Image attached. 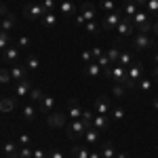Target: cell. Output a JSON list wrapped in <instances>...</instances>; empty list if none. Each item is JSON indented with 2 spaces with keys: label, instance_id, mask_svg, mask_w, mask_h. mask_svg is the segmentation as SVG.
<instances>
[{
  "label": "cell",
  "instance_id": "cell-34",
  "mask_svg": "<svg viewBox=\"0 0 158 158\" xmlns=\"http://www.w3.org/2000/svg\"><path fill=\"white\" fill-rule=\"evenodd\" d=\"M36 112H38L36 106H23V118L25 120H34L36 118Z\"/></svg>",
  "mask_w": 158,
  "mask_h": 158
},
{
  "label": "cell",
  "instance_id": "cell-16",
  "mask_svg": "<svg viewBox=\"0 0 158 158\" xmlns=\"http://www.w3.org/2000/svg\"><path fill=\"white\" fill-rule=\"evenodd\" d=\"M85 139H86V143H89L91 148L99 146V141H101V131L93 129V127H89V129H86V133H85Z\"/></svg>",
  "mask_w": 158,
  "mask_h": 158
},
{
  "label": "cell",
  "instance_id": "cell-14",
  "mask_svg": "<svg viewBox=\"0 0 158 158\" xmlns=\"http://www.w3.org/2000/svg\"><path fill=\"white\" fill-rule=\"evenodd\" d=\"M82 74L89 76V78H99V76H103V70L97 65V61H91V63H85Z\"/></svg>",
  "mask_w": 158,
  "mask_h": 158
},
{
  "label": "cell",
  "instance_id": "cell-2",
  "mask_svg": "<svg viewBox=\"0 0 158 158\" xmlns=\"http://www.w3.org/2000/svg\"><path fill=\"white\" fill-rule=\"evenodd\" d=\"M156 38L154 36H150V34H135L133 38V51H150V49H154L156 47Z\"/></svg>",
  "mask_w": 158,
  "mask_h": 158
},
{
  "label": "cell",
  "instance_id": "cell-36",
  "mask_svg": "<svg viewBox=\"0 0 158 158\" xmlns=\"http://www.w3.org/2000/svg\"><path fill=\"white\" fill-rule=\"evenodd\" d=\"M17 141H19V148H32V135L21 133L17 137Z\"/></svg>",
  "mask_w": 158,
  "mask_h": 158
},
{
  "label": "cell",
  "instance_id": "cell-52",
  "mask_svg": "<svg viewBox=\"0 0 158 158\" xmlns=\"http://www.w3.org/2000/svg\"><path fill=\"white\" fill-rule=\"evenodd\" d=\"M34 158H47V152L44 150H34Z\"/></svg>",
  "mask_w": 158,
  "mask_h": 158
},
{
  "label": "cell",
  "instance_id": "cell-4",
  "mask_svg": "<svg viewBox=\"0 0 158 158\" xmlns=\"http://www.w3.org/2000/svg\"><path fill=\"white\" fill-rule=\"evenodd\" d=\"M141 74H143V63L135 61L133 65H129L127 68V89H135L139 78H141Z\"/></svg>",
  "mask_w": 158,
  "mask_h": 158
},
{
  "label": "cell",
  "instance_id": "cell-7",
  "mask_svg": "<svg viewBox=\"0 0 158 158\" xmlns=\"http://www.w3.org/2000/svg\"><path fill=\"white\" fill-rule=\"evenodd\" d=\"M19 57H21V53H19V47H17V44H9L6 49L2 51V61L9 63V65L19 63Z\"/></svg>",
  "mask_w": 158,
  "mask_h": 158
},
{
  "label": "cell",
  "instance_id": "cell-47",
  "mask_svg": "<svg viewBox=\"0 0 158 158\" xmlns=\"http://www.w3.org/2000/svg\"><path fill=\"white\" fill-rule=\"evenodd\" d=\"M15 44H17V47H30V44H32V40H30V38L27 36H21V38H17V42H15Z\"/></svg>",
  "mask_w": 158,
  "mask_h": 158
},
{
  "label": "cell",
  "instance_id": "cell-24",
  "mask_svg": "<svg viewBox=\"0 0 158 158\" xmlns=\"http://www.w3.org/2000/svg\"><path fill=\"white\" fill-rule=\"evenodd\" d=\"M95 13H97V9H95V4H91V2H85V4L80 6V15L85 17L86 21H93Z\"/></svg>",
  "mask_w": 158,
  "mask_h": 158
},
{
  "label": "cell",
  "instance_id": "cell-18",
  "mask_svg": "<svg viewBox=\"0 0 158 158\" xmlns=\"http://www.w3.org/2000/svg\"><path fill=\"white\" fill-rule=\"evenodd\" d=\"M131 21H133L135 30H137V27H141L143 23H148V21H152V19H150V13H148V11H143V9H139V11H137V13L133 15V19H131Z\"/></svg>",
  "mask_w": 158,
  "mask_h": 158
},
{
  "label": "cell",
  "instance_id": "cell-9",
  "mask_svg": "<svg viewBox=\"0 0 158 158\" xmlns=\"http://www.w3.org/2000/svg\"><path fill=\"white\" fill-rule=\"evenodd\" d=\"M110 110H112V101H110L108 95H99L95 99V114H103V116H108Z\"/></svg>",
  "mask_w": 158,
  "mask_h": 158
},
{
  "label": "cell",
  "instance_id": "cell-57",
  "mask_svg": "<svg viewBox=\"0 0 158 158\" xmlns=\"http://www.w3.org/2000/svg\"><path fill=\"white\" fill-rule=\"evenodd\" d=\"M152 106H154V110L158 112V97H152Z\"/></svg>",
  "mask_w": 158,
  "mask_h": 158
},
{
  "label": "cell",
  "instance_id": "cell-44",
  "mask_svg": "<svg viewBox=\"0 0 158 158\" xmlns=\"http://www.w3.org/2000/svg\"><path fill=\"white\" fill-rule=\"evenodd\" d=\"M19 158H34V150L32 148H19Z\"/></svg>",
  "mask_w": 158,
  "mask_h": 158
},
{
  "label": "cell",
  "instance_id": "cell-10",
  "mask_svg": "<svg viewBox=\"0 0 158 158\" xmlns=\"http://www.w3.org/2000/svg\"><path fill=\"white\" fill-rule=\"evenodd\" d=\"M116 32H118V36H120V38H129V36H133V34H135V25H133V21H131L129 17H124L120 23H118Z\"/></svg>",
  "mask_w": 158,
  "mask_h": 158
},
{
  "label": "cell",
  "instance_id": "cell-59",
  "mask_svg": "<svg viewBox=\"0 0 158 158\" xmlns=\"http://www.w3.org/2000/svg\"><path fill=\"white\" fill-rule=\"evenodd\" d=\"M154 59H156V63H158V53H154Z\"/></svg>",
  "mask_w": 158,
  "mask_h": 158
},
{
  "label": "cell",
  "instance_id": "cell-29",
  "mask_svg": "<svg viewBox=\"0 0 158 158\" xmlns=\"http://www.w3.org/2000/svg\"><path fill=\"white\" fill-rule=\"evenodd\" d=\"M13 108H15V99L13 97H2L0 99V112H2V114H11Z\"/></svg>",
  "mask_w": 158,
  "mask_h": 158
},
{
  "label": "cell",
  "instance_id": "cell-50",
  "mask_svg": "<svg viewBox=\"0 0 158 158\" xmlns=\"http://www.w3.org/2000/svg\"><path fill=\"white\" fill-rule=\"evenodd\" d=\"M74 21H76L78 25H82V27H85V23H86V19L80 15V13H76V15H74Z\"/></svg>",
  "mask_w": 158,
  "mask_h": 158
},
{
  "label": "cell",
  "instance_id": "cell-49",
  "mask_svg": "<svg viewBox=\"0 0 158 158\" xmlns=\"http://www.w3.org/2000/svg\"><path fill=\"white\" fill-rule=\"evenodd\" d=\"M91 61H93L91 49H85V51H82V63H91Z\"/></svg>",
  "mask_w": 158,
  "mask_h": 158
},
{
  "label": "cell",
  "instance_id": "cell-21",
  "mask_svg": "<svg viewBox=\"0 0 158 158\" xmlns=\"http://www.w3.org/2000/svg\"><path fill=\"white\" fill-rule=\"evenodd\" d=\"M93 129H97V131H106L110 127V116H103V114H95V118H93V124H91Z\"/></svg>",
  "mask_w": 158,
  "mask_h": 158
},
{
  "label": "cell",
  "instance_id": "cell-32",
  "mask_svg": "<svg viewBox=\"0 0 158 158\" xmlns=\"http://www.w3.org/2000/svg\"><path fill=\"white\" fill-rule=\"evenodd\" d=\"M110 120H116V122H122L124 120V110L122 108H112L110 110Z\"/></svg>",
  "mask_w": 158,
  "mask_h": 158
},
{
  "label": "cell",
  "instance_id": "cell-19",
  "mask_svg": "<svg viewBox=\"0 0 158 158\" xmlns=\"http://www.w3.org/2000/svg\"><path fill=\"white\" fill-rule=\"evenodd\" d=\"M135 63V51H120V57H118V65L122 68H129V65H133Z\"/></svg>",
  "mask_w": 158,
  "mask_h": 158
},
{
  "label": "cell",
  "instance_id": "cell-28",
  "mask_svg": "<svg viewBox=\"0 0 158 158\" xmlns=\"http://www.w3.org/2000/svg\"><path fill=\"white\" fill-rule=\"evenodd\" d=\"M70 152H72V158H89V154H91L89 146H78V143H76Z\"/></svg>",
  "mask_w": 158,
  "mask_h": 158
},
{
  "label": "cell",
  "instance_id": "cell-5",
  "mask_svg": "<svg viewBox=\"0 0 158 158\" xmlns=\"http://www.w3.org/2000/svg\"><path fill=\"white\" fill-rule=\"evenodd\" d=\"M122 19H124V15H122V11H118V9L112 11V13H106V17H103V21H101V27H103V30H116Z\"/></svg>",
  "mask_w": 158,
  "mask_h": 158
},
{
  "label": "cell",
  "instance_id": "cell-15",
  "mask_svg": "<svg viewBox=\"0 0 158 158\" xmlns=\"http://www.w3.org/2000/svg\"><path fill=\"white\" fill-rule=\"evenodd\" d=\"M53 110H55V97H53V95H47V93H44L42 101L38 103V112H42V114H51Z\"/></svg>",
  "mask_w": 158,
  "mask_h": 158
},
{
  "label": "cell",
  "instance_id": "cell-23",
  "mask_svg": "<svg viewBox=\"0 0 158 158\" xmlns=\"http://www.w3.org/2000/svg\"><path fill=\"white\" fill-rule=\"evenodd\" d=\"M15 23H17V17H15L13 13H9L6 17H2V19H0V30H4V32H11L13 27H15Z\"/></svg>",
  "mask_w": 158,
  "mask_h": 158
},
{
  "label": "cell",
  "instance_id": "cell-17",
  "mask_svg": "<svg viewBox=\"0 0 158 158\" xmlns=\"http://www.w3.org/2000/svg\"><path fill=\"white\" fill-rule=\"evenodd\" d=\"M59 13L61 15H65V17H74L78 9H76V4H74L72 0H61L59 2Z\"/></svg>",
  "mask_w": 158,
  "mask_h": 158
},
{
  "label": "cell",
  "instance_id": "cell-26",
  "mask_svg": "<svg viewBox=\"0 0 158 158\" xmlns=\"http://www.w3.org/2000/svg\"><path fill=\"white\" fill-rule=\"evenodd\" d=\"M120 40H118V42H114V44H112V47H110L108 49V53H106V55H108V59L112 61V63H118V57H120Z\"/></svg>",
  "mask_w": 158,
  "mask_h": 158
},
{
  "label": "cell",
  "instance_id": "cell-22",
  "mask_svg": "<svg viewBox=\"0 0 158 158\" xmlns=\"http://www.w3.org/2000/svg\"><path fill=\"white\" fill-rule=\"evenodd\" d=\"M137 11H139V6H137V2H135V0H124V4H122V13H124V17L133 19V15Z\"/></svg>",
  "mask_w": 158,
  "mask_h": 158
},
{
  "label": "cell",
  "instance_id": "cell-3",
  "mask_svg": "<svg viewBox=\"0 0 158 158\" xmlns=\"http://www.w3.org/2000/svg\"><path fill=\"white\" fill-rule=\"evenodd\" d=\"M103 76H108L112 82H118V85L127 86V68H122L118 63H112L108 70L103 72Z\"/></svg>",
  "mask_w": 158,
  "mask_h": 158
},
{
  "label": "cell",
  "instance_id": "cell-1",
  "mask_svg": "<svg viewBox=\"0 0 158 158\" xmlns=\"http://www.w3.org/2000/svg\"><path fill=\"white\" fill-rule=\"evenodd\" d=\"M91 124H86V122H82L80 118L78 120H72L68 127H65V135H68V139H80V137H85L86 129H89Z\"/></svg>",
  "mask_w": 158,
  "mask_h": 158
},
{
  "label": "cell",
  "instance_id": "cell-13",
  "mask_svg": "<svg viewBox=\"0 0 158 158\" xmlns=\"http://www.w3.org/2000/svg\"><path fill=\"white\" fill-rule=\"evenodd\" d=\"M9 72H11L13 80H17V82H19V80H25V78H27L30 70L25 68L23 63H15V65H11V70H9Z\"/></svg>",
  "mask_w": 158,
  "mask_h": 158
},
{
  "label": "cell",
  "instance_id": "cell-45",
  "mask_svg": "<svg viewBox=\"0 0 158 158\" xmlns=\"http://www.w3.org/2000/svg\"><path fill=\"white\" fill-rule=\"evenodd\" d=\"M42 6H44V11H47V13H51V11L57 9V2H55V0H42Z\"/></svg>",
  "mask_w": 158,
  "mask_h": 158
},
{
  "label": "cell",
  "instance_id": "cell-55",
  "mask_svg": "<svg viewBox=\"0 0 158 158\" xmlns=\"http://www.w3.org/2000/svg\"><path fill=\"white\" fill-rule=\"evenodd\" d=\"M116 158H129L127 152H116Z\"/></svg>",
  "mask_w": 158,
  "mask_h": 158
},
{
  "label": "cell",
  "instance_id": "cell-40",
  "mask_svg": "<svg viewBox=\"0 0 158 158\" xmlns=\"http://www.w3.org/2000/svg\"><path fill=\"white\" fill-rule=\"evenodd\" d=\"M97 65L101 68V70H103V72H106V70H108L110 65H112V61L108 59V55H106V53H103V55H101V57L97 59Z\"/></svg>",
  "mask_w": 158,
  "mask_h": 158
},
{
  "label": "cell",
  "instance_id": "cell-46",
  "mask_svg": "<svg viewBox=\"0 0 158 158\" xmlns=\"http://www.w3.org/2000/svg\"><path fill=\"white\" fill-rule=\"evenodd\" d=\"M146 11L148 13H156V15H158V0H148Z\"/></svg>",
  "mask_w": 158,
  "mask_h": 158
},
{
  "label": "cell",
  "instance_id": "cell-20",
  "mask_svg": "<svg viewBox=\"0 0 158 158\" xmlns=\"http://www.w3.org/2000/svg\"><path fill=\"white\" fill-rule=\"evenodd\" d=\"M99 152H101V158H116V143L114 141H106V143H101L99 148Z\"/></svg>",
  "mask_w": 158,
  "mask_h": 158
},
{
  "label": "cell",
  "instance_id": "cell-30",
  "mask_svg": "<svg viewBox=\"0 0 158 158\" xmlns=\"http://www.w3.org/2000/svg\"><path fill=\"white\" fill-rule=\"evenodd\" d=\"M2 152H4L6 158H11V156H15V154H19V148H17V143H13V141H6V143L2 146Z\"/></svg>",
  "mask_w": 158,
  "mask_h": 158
},
{
  "label": "cell",
  "instance_id": "cell-8",
  "mask_svg": "<svg viewBox=\"0 0 158 158\" xmlns=\"http://www.w3.org/2000/svg\"><path fill=\"white\" fill-rule=\"evenodd\" d=\"M68 116L72 120H78L82 116V108H80V99L78 97H70L68 99Z\"/></svg>",
  "mask_w": 158,
  "mask_h": 158
},
{
  "label": "cell",
  "instance_id": "cell-35",
  "mask_svg": "<svg viewBox=\"0 0 158 158\" xmlns=\"http://www.w3.org/2000/svg\"><path fill=\"white\" fill-rule=\"evenodd\" d=\"M9 44H11V34L4 32V30H0V51H4Z\"/></svg>",
  "mask_w": 158,
  "mask_h": 158
},
{
  "label": "cell",
  "instance_id": "cell-51",
  "mask_svg": "<svg viewBox=\"0 0 158 158\" xmlns=\"http://www.w3.org/2000/svg\"><path fill=\"white\" fill-rule=\"evenodd\" d=\"M6 15H9V9H6V4H4V2H0V19H2V17H6Z\"/></svg>",
  "mask_w": 158,
  "mask_h": 158
},
{
  "label": "cell",
  "instance_id": "cell-41",
  "mask_svg": "<svg viewBox=\"0 0 158 158\" xmlns=\"http://www.w3.org/2000/svg\"><path fill=\"white\" fill-rule=\"evenodd\" d=\"M124 91H127V86H124V85H118V82H114V89H112L114 97H124Z\"/></svg>",
  "mask_w": 158,
  "mask_h": 158
},
{
  "label": "cell",
  "instance_id": "cell-58",
  "mask_svg": "<svg viewBox=\"0 0 158 158\" xmlns=\"http://www.w3.org/2000/svg\"><path fill=\"white\" fill-rule=\"evenodd\" d=\"M152 76H154V80H158V65L154 68V72H152Z\"/></svg>",
  "mask_w": 158,
  "mask_h": 158
},
{
  "label": "cell",
  "instance_id": "cell-48",
  "mask_svg": "<svg viewBox=\"0 0 158 158\" xmlns=\"http://www.w3.org/2000/svg\"><path fill=\"white\" fill-rule=\"evenodd\" d=\"M91 55H93V61H97L99 57L103 55V49H101V47H93V49H91Z\"/></svg>",
  "mask_w": 158,
  "mask_h": 158
},
{
  "label": "cell",
  "instance_id": "cell-56",
  "mask_svg": "<svg viewBox=\"0 0 158 158\" xmlns=\"http://www.w3.org/2000/svg\"><path fill=\"white\" fill-rule=\"evenodd\" d=\"M135 2H137V6H139V9H141V6H146V4H148V0H135Z\"/></svg>",
  "mask_w": 158,
  "mask_h": 158
},
{
  "label": "cell",
  "instance_id": "cell-27",
  "mask_svg": "<svg viewBox=\"0 0 158 158\" xmlns=\"http://www.w3.org/2000/svg\"><path fill=\"white\" fill-rule=\"evenodd\" d=\"M23 65L30 70V72H36V70H40V59H38L36 55H27L23 59Z\"/></svg>",
  "mask_w": 158,
  "mask_h": 158
},
{
  "label": "cell",
  "instance_id": "cell-37",
  "mask_svg": "<svg viewBox=\"0 0 158 158\" xmlns=\"http://www.w3.org/2000/svg\"><path fill=\"white\" fill-rule=\"evenodd\" d=\"M85 30H86V34H93V36H97V34H99V25L95 23V21H86Z\"/></svg>",
  "mask_w": 158,
  "mask_h": 158
},
{
  "label": "cell",
  "instance_id": "cell-53",
  "mask_svg": "<svg viewBox=\"0 0 158 158\" xmlns=\"http://www.w3.org/2000/svg\"><path fill=\"white\" fill-rule=\"evenodd\" d=\"M152 34H154V38L158 40V19L154 21V23H152Z\"/></svg>",
  "mask_w": 158,
  "mask_h": 158
},
{
  "label": "cell",
  "instance_id": "cell-38",
  "mask_svg": "<svg viewBox=\"0 0 158 158\" xmlns=\"http://www.w3.org/2000/svg\"><path fill=\"white\" fill-rule=\"evenodd\" d=\"M99 4H101V9H103L106 13H112V11H116V2H114V0H101Z\"/></svg>",
  "mask_w": 158,
  "mask_h": 158
},
{
  "label": "cell",
  "instance_id": "cell-33",
  "mask_svg": "<svg viewBox=\"0 0 158 158\" xmlns=\"http://www.w3.org/2000/svg\"><path fill=\"white\" fill-rule=\"evenodd\" d=\"M27 97L32 99L34 103H40V101H42V97H44V91H42V89H38V86H34V89L30 91V95H27Z\"/></svg>",
  "mask_w": 158,
  "mask_h": 158
},
{
  "label": "cell",
  "instance_id": "cell-31",
  "mask_svg": "<svg viewBox=\"0 0 158 158\" xmlns=\"http://www.w3.org/2000/svg\"><path fill=\"white\" fill-rule=\"evenodd\" d=\"M137 86L143 91V93H152V86H154V80L152 78H139V82H137Z\"/></svg>",
  "mask_w": 158,
  "mask_h": 158
},
{
  "label": "cell",
  "instance_id": "cell-54",
  "mask_svg": "<svg viewBox=\"0 0 158 158\" xmlns=\"http://www.w3.org/2000/svg\"><path fill=\"white\" fill-rule=\"evenodd\" d=\"M89 158H101V152H99V150H91Z\"/></svg>",
  "mask_w": 158,
  "mask_h": 158
},
{
  "label": "cell",
  "instance_id": "cell-11",
  "mask_svg": "<svg viewBox=\"0 0 158 158\" xmlns=\"http://www.w3.org/2000/svg\"><path fill=\"white\" fill-rule=\"evenodd\" d=\"M65 120H68V114H63V112H51V114H47V122H49V127H57V129H61V127H65Z\"/></svg>",
  "mask_w": 158,
  "mask_h": 158
},
{
  "label": "cell",
  "instance_id": "cell-6",
  "mask_svg": "<svg viewBox=\"0 0 158 158\" xmlns=\"http://www.w3.org/2000/svg\"><path fill=\"white\" fill-rule=\"evenodd\" d=\"M44 6H42V2H34V4H25L23 6V17L25 19H42V15H44Z\"/></svg>",
  "mask_w": 158,
  "mask_h": 158
},
{
  "label": "cell",
  "instance_id": "cell-25",
  "mask_svg": "<svg viewBox=\"0 0 158 158\" xmlns=\"http://www.w3.org/2000/svg\"><path fill=\"white\" fill-rule=\"evenodd\" d=\"M40 23L44 25L47 30H51V27H55V25H57V13H55V11L44 13V15H42V19H40Z\"/></svg>",
  "mask_w": 158,
  "mask_h": 158
},
{
  "label": "cell",
  "instance_id": "cell-42",
  "mask_svg": "<svg viewBox=\"0 0 158 158\" xmlns=\"http://www.w3.org/2000/svg\"><path fill=\"white\" fill-rule=\"evenodd\" d=\"M11 80H13L11 72H6V70H4V68H2V70H0V85H9V82H11Z\"/></svg>",
  "mask_w": 158,
  "mask_h": 158
},
{
  "label": "cell",
  "instance_id": "cell-43",
  "mask_svg": "<svg viewBox=\"0 0 158 158\" xmlns=\"http://www.w3.org/2000/svg\"><path fill=\"white\" fill-rule=\"evenodd\" d=\"M47 158H65V154L61 150H57V148H51L49 152H47Z\"/></svg>",
  "mask_w": 158,
  "mask_h": 158
},
{
  "label": "cell",
  "instance_id": "cell-12",
  "mask_svg": "<svg viewBox=\"0 0 158 158\" xmlns=\"http://www.w3.org/2000/svg\"><path fill=\"white\" fill-rule=\"evenodd\" d=\"M32 89H34V85H32V80H30V78L19 80V82L15 85V97H27Z\"/></svg>",
  "mask_w": 158,
  "mask_h": 158
},
{
  "label": "cell",
  "instance_id": "cell-39",
  "mask_svg": "<svg viewBox=\"0 0 158 158\" xmlns=\"http://www.w3.org/2000/svg\"><path fill=\"white\" fill-rule=\"evenodd\" d=\"M93 118H95V112H91V110H82V116H80V120H82V122L93 124Z\"/></svg>",
  "mask_w": 158,
  "mask_h": 158
}]
</instances>
